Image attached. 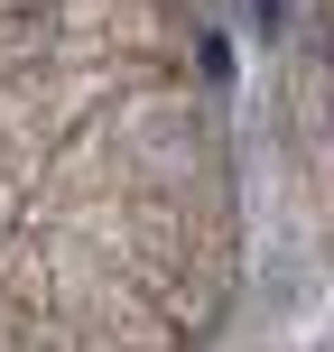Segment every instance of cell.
<instances>
[{"instance_id": "cell-1", "label": "cell", "mask_w": 334, "mask_h": 352, "mask_svg": "<svg viewBox=\"0 0 334 352\" xmlns=\"http://www.w3.org/2000/svg\"><path fill=\"white\" fill-rule=\"evenodd\" d=\"M251 10H260V28H279V19L298 10V0H251Z\"/></svg>"}]
</instances>
